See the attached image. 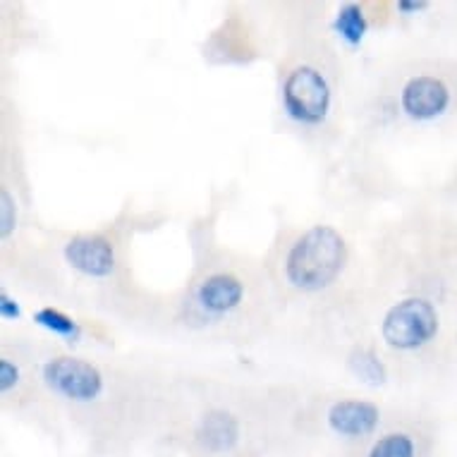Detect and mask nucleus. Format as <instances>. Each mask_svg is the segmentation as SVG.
Wrapping results in <instances>:
<instances>
[{"instance_id":"obj_1","label":"nucleus","mask_w":457,"mask_h":457,"mask_svg":"<svg viewBox=\"0 0 457 457\" xmlns=\"http://www.w3.org/2000/svg\"><path fill=\"white\" fill-rule=\"evenodd\" d=\"M347 262V245L333 225H312L285 254V278L300 290L328 287Z\"/></svg>"},{"instance_id":"obj_2","label":"nucleus","mask_w":457,"mask_h":457,"mask_svg":"<svg viewBox=\"0 0 457 457\" xmlns=\"http://www.w3.org/2000/svg\"><path fill=\"white\" fill-rule=\"evenodd\" d=\"M438 312L424 297H407L386 312L381 336L393 350L412 353L428 345L438 336Z\"/></svg>"},{"instance_id":"obj_3","label":"nucleus","mask_w":457,"mask_h":457,"mask_svg":"<svg viewBox=\"0 0 457 457\" xmlns=\"http://www.w3.org/2000/svg\"><path fill=\"white\" fill-rule=\"evenodd\" d=\"M285 112L300 125H321L333 104L328 79L314 65H297L287 72L280 89Z\"/></svg>"},{"instance_id":"obj_4","label":"nucleus","mask_w":457,"mask_h":457,"mask_svg":"<svg viewBox=\"0 0 457 457\" xmlns=\"http://www.w3.org/2000/svg\"><path fill=\"white\" fill-rule=\"evenodd\" d=\"M46 386L72 403H91L104 393V376L91 361L77 357H53L44 364Z\"/></svg>"},{"instance_id":"obj_5","label":"nucleus","mask_w":457,"mask_h":457,"mask_svg":"<svg viewBox=\"0 0 457 457\" xmlns=\"http://www.w3.org/2000/svg\"><path fill=\"white\" fill-rule=\"evenodd\" d=\"M450 105L448 84L434 75L412 77L400 91V108L407 118L428 122L441 118Z\"/></svg>"},{"instance_id":"obj_6","label":"nucleus","mask_w":457,"mask_h":457,"mask_svg":"<svg viewBox=\"0 0 457 457\" xmlns=\"http://www.w3.org/2000/svg\"><path fill=\"white\" fill-rule=\"evenodd\" d=\"M65 259L75 270L89 278L111 276L115 269V249L101 235H77L65 245Z\"/></svg>"},{"instance_id":"obj_7","label":"nucleus","mask_w":457,"mask_h":457,"mask_svg":"<svg viewBox=\"0 0 457 457\" xmlns=\"http://www.w3.org/2000/svg\"><path fill=\"white\" fill-rule=\"evenodd\" d=\"M381 421V412L367 400H340L328 410V427L333 434L345 438H361L374 434Z\"/></svg>"},{"instance_id":"obj_8","label":"nucleus","mask_w":457,"mask_h":457,"mask_svg":"<svg viewBox=\"0 0 457 457\" xmlns=\"http://www.w3.org/2000/svg\"><path fill=\"white\" fill-rule=\"evenodd\" d=\"M242 297H245V287H242L240 278L230 276V273L209 276L199 285V290H196L199 307L213 316L228 314L235 307H240Z\"/></svg>"},{"instance_id":"obj_9","label":"nucleus","mask_w":457,"mask_h":457,"mask_svg":"<svg viewBox=\"0 0 457 457\" xmlns=\"http://www.w3.org/2000/svg\"><path fill=\"white\" fill-rule=\"evenodd\" d=\"M240 438V424L233 414L211 412L199 427V441L209 453H228Z\"/></svg>"},{"instance_id":"obj_10","label":"nucleus","mask_w":457,"mask_h":457,"mask_svg":"<svg viewBox=\"0 0 457 457\" xmlns=\"http://www.w3.org/2000/svg\"><path fill=\"white\" fill-rule=\"evenodd\" d=\"M333 29L345 38L350 46H360L361 38H364V34L369 29L364 10L357 3H345L343 8L337 10L336 20H333Z\"/></svg>"},{"instance_id":"obj_11","label":"nucleus","mask_w":457,"mask_h":457,"mask_svg":"<svg viewBox=\"0 0 457 457\" xmlns=\"http://www.w3.org/2000/svg\"><path fill=\"white\" fill-rule=\"evenodd\" d=\"M34 321H37L38 326H44L46 330L55 333V336L65 337L70 343H77L79 336H82V328H79V323H77L75 319H70L68 314H62V312H58V309L53 307L38 309L37 314H34Z\"/></svg>"},{"instance_id":"obj_12","label":"nucleus","mask_w":457,"mask_h":457,"mask_svg":"<svg viewBox=\"0 0 457 457\" xmlns=\"http://www.w3.org/2000/svg\"><path fill=\"white\" fill-rule=\"evenodd\" d=\"M350 369L360 376L361 381L374 383V386L386 383V378H388V369L378 360V354L374 350H364V347L350 354Z\"/></svg>"},{"instance_id":"obj_13","label":"nucleus","mask_w":457,"mask_h":457,"mask_svg":"<svg viewBox=\"0 0 457 457\" xmlns=\"http://www.w3.org/2000/svg\"><path fill=\"white\" fill-rule=\"evenodd\" d=\"M367 457H417V445L405 431H390L371 445Z\"/></svg>"},{"instance_id":"obj_14","label":"nucleus","mask_w":457,"mask_h":457,"mask_svg":"<svg viewBox=\"0 0 457 457\" xmlns=\"http://www.w3.org/2000/svg\"><path fill=\"white\" fill-rule=\"evenodd\" d=\"M15 223H17L15 196L10 195L8 189H3V195H0V235H3V240H8L10 233L15 230Z\"/></svg>"},{"instance_id":"obj_15","label":"nucleus","mask_w":457,"mask_h":457,"mask_svg":"<svg viewBox=\"0 0 457 457\" xmlns=\"http://www.w3.org/2000/svg\"><path fill=\"white\" fill-rule=\"evenodd\" d=\"M20 383V369L10 360H0V390L8 393Z\"/></svg>"},{"instance_id":"obj_16","label":"nucleus","mask_w":457,"mask_h":457,"mask_svg":"<svg viewBox=\"0 0 457 457\" xmlns=\"http://www.w3.org/2000/svg\"><path fill=\"white\" fill-rule=\"evenodd\" d=\"M0 316H3V319H10V321H15V319L22 316V309H20L17 300H12L8 293L0 295Z\"/></svg>"},{"instance_id":"obj_17","label":"nucleus","mask_w":457,"mask_h":457,"mask_svg":"<svg viewBox=\"0 0 457 457\" xmlns=\"http://www.w3.org/2000/svg\"><path fill=\"white\" fill-rule=\"evenodd\" d=\"M427 8H428L427 0H400V3H397V10H400V12H405V15L421 12V10H427Z\"/></svg>"}]
</instances>
